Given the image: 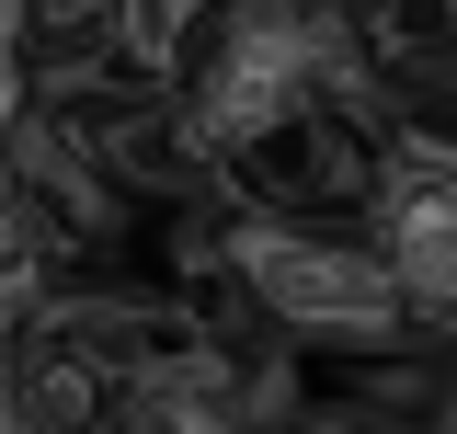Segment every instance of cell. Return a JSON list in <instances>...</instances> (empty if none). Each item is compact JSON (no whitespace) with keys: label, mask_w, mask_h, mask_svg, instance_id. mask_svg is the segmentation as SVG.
I'll list each match as a JSON object with an SVG mask.
<instances>
[{"label":"cell","mask_w":457,"mask_h":434,"mask_svg":"<svg viewBox=\"0 0 457 434\" xmlns=\"http://www.w3.org/2000/svg\"><path fill=\"white\" fill-rule=\"evenodd\" d=\"M114 400L80 355L57 343H12V378H0V434H114Z\"/></svg>","instance_id":"3957f363"},{"label":"cell","mask_w":457,"mask_h":434,"mask_svg":"<svg viewBox=\"0 0 457 434\" xmlns=\"http://www.w3.org/2000/svg\"><path fill=\"white\" fill-rule=\"evenodd\" d=\"M366 240L389 252L411 321L457 343V126L389 114V183H378V206H366Z\"/></svg>","instance_id":"7a4b0ae2"},{"label":"cell","mask_w":457,"mask_h":434,"mask_svg":"<svg viewBox=\"0 0 457 434\" xmlns=\"http://www.w3.org/2000/svg\"><path fill=\"white\" fill-rule=\"evenodd\" d=\"M275 434H332V423H275Z\"/></svg>","instance_id":"5b68a950"},{"label":"cell","mask_w":457,"mask_h":434,"mask_svg":"<svg viewBox=\"0 0 457 434\" xmlns=\"http://www.w3.org/2000/svg\"><path fill=\"white\" fill-rule=\"evenodd\" d=\"M354 12H366V0H354Z\"/></svg>","instance_id":"8992f818"},{"label":"cell","mask_w":457,"mask_h":434,"mask_svg":"<svg viewBox=\"0 0 457 434\" xmlns=\"http://www.w3.org/2000/svg\"><path fill=\"white\" fill-rule=\"evenodd\" d=\"M228 274H240L252 321L275 331L297 366H378V355H423L435 343L366 229H309V217L228 206Z\"/></svg>","instance_id":"6da1fadb"},{"label":"cell","mask_w":457,"mask_h":434,"mask_svg":"<svg viewBox=\"0 0 457 434\" xmlns=\"http://www.w3.org/2000/svg\"><path fill=\"white\" fill-rule=\"evenodd\" d=\"M114 434H275V423H263V388L240 378V355H218V366H183L161 388H126Z\"/></svg>","instance_id":"277c9868"}]
</instances>
